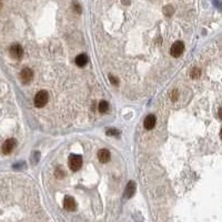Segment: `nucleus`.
<instances>
[{"label":"nucleus","mask_w":222,"mask_h":222,"mask_svg":"<svg viewBox=\"0 0 222 222\" xmlns=\"http://www.w3.org/2000/svg\"><path fill=\"white\" fill-rule=\"evenodd\" d=\"M48 100H49L48 92L45 91V90H41V91H39L36 94L33 102H35V106L37 107V108H42V107H45L48 103Z\"/></svg>","instance_id":"nucleus-1"},{"label":"nucleus","mask_w":222,"mask_h":222,"mask_svg":"<svg viewBox=\"0 0 222 222\" xmlns=\"http://www.w3.org/2000/svg\"><path fill=\"white\" fill-rule=\"evenodd\" d=\"M82 166V158L79 154H71L69 157V168L72 171H78Z\"/></svg>","instance_id":"nucleus-2"},{"label":"nucleus","mask_w":222,"mask_h":222,"mask_svg":"<svg viewBox=\"0 0 222 222\" xmlns=\"http://www.w3.org/2000/svg\"><path fill=\"white\" fill-rule=\"evenodd\" d=\"M9 55L11 56V58H14L16 60L21 59L23 56V49L22 47L20 46L19 43H14L11 45L9 48Z\"/></svg>","instance_id":"nucleus-3"},{"label":"nucleus","mask_w":222,"mask_h":222,"mask_svg":"<svg viewBox=\"0 0 222 222\" xmlns=\"http://www.w3.org/2000/svg\"><path fill=\"white\" fill-rule=\"evenodd\" d=\"M185 51V43L182 41H176L173 45L171 46V49H170V55L174 58H178L180 57Z\"/></svg>","instance_id":"nucleus-4"},{"label":"nucleus","mask_w":222,"mask_h":222,"mask_svg":"<svg viewBox=\"0 0 222 222\" xmlns=\"http://www.w3.org/2000/svg\"><path fill=\"white\" fill-rule=\"evenodd\" d=\"M16 144H17L16 139H14V138L7 139L5 142H4V144H2V148H1V149H2V152H4V154H9V153L14 149Z\"/></svg>","instance_id":"nucleus-5"},{"label":"nucleus","mask_w":222,"mask_h":222,"mask_svg":"<svg viewBox=\"0 0 222 222\" xmlns=\"http://www.w3.org/2000/svg\"><path fill=\"white\" fill-rule=\"evenodd\" d=\"M20 78H21L23 83L30 82L33 78V71L30 68H23L20 72Z\"/></svg>","instance_id":"nucleus-6"},{"label":"nucleus","mask_w":222,"mask_h":222,"mask_svg":"<svg viewBox=\"0 0 222 222\" xmlns=\"http://www.w3.org/2000/svg\"><path fill=\"white\" fill-rule=\"evenodd\" d=\"M63 208L67 210V211H74L77 209V203L72 197L70 195H67L63 200Z\"/></svg>","instance_id":"nucleus-7"},{"label":"nucleus","mask_w":222,"mask_h":222,"mask_svg":"<svg viewBox=\"0 0 222 222\" xmlns=\"http://www.w3.org/2000/svg\"><path fill=\"white\" fill-rule=\"evenodd\" d=\"M110 158H111V154H110V151H109L108 149H101V150L98 151V159H99V161L101 162V163L108 162L110 160Z\"/></svg>","instance_id":"nucleus-8"},{"label":"nucleus","mask_w":222,"mask_h":222,"mask_svg":"<svg viewBox=\"0 0 222 222\" xmlns=\"http://www.w3.org/2000/svg\"><path fill=\"white\" fill-rule=\"evenodd\" d=\"M156 122H157L156 117L153 116V115H149V116H147L146 117V119H144V122H143L144 128H146L147 130L153 129L154 125H156Z\"/></svg>","instance_id":"nucleus-9"},{"label":"nucleus","mask_w":222,"mask_h":222,"mask_svg":"<svg viewBox=\"0 0 222 222\" xmlns=\"http://www.w3.org/2000/svg\"><path fill=\"white\" fill-rule=\"evenodd\" d=\"M134 192H136V183H134L133 181H130L129 183L127 185V187H125V198H128V199H130V198L134 194Z\"/></svg>","instance_id":"nucleus-10"},{"label":"nucleus","mask_w":222,"mask_h":222,"mask_svg":"<svg viewBox=\"0 0 222 222\" xmlns=\"http://www.w3.org/2000/svg\"><path fill=\"white\" fill-rule=\"evenodd\" d=\"M88 56L86 53H80L76 57V65L78 67H84V66L88 63Z\"/></svg>","instance_id":"nucleus-11"},{"label":"nucleus","mask_w":222,"mask_h":222,"mask_svg":"<svg viewBox=\"0 0 222 222\" xmlns=\"http://www.w3.org/2000/svg\"><path fill=\"white\" fill-rule=\"evenodd\" d=\"M98 110L100 111L101 113H106L107 111L109 110V103L107 101H105V100L100 101L99 102V106H98Z\"/></svg>","instance_id":"nucleus-12"},{"label":"nucleus","mask_w":222,"mask_h":222,"mask_svg":"<svg viewBox=\"0 0 222 222\" xmlns=\"http://www.w3.org/2000/svg\"><path fill=\"white\" fill-rule=\"evenodd\" d=\"M200 76H201V70H200L199 68H193L192 71H191V78L197 79V78H199Z\"/></svg>","instance_id":"nucleus-13"},{"label":"nucleus","mask_w":222,"mask_h":222,"mask_svg":"<svg viewBox=\"0 0 222 222\" xmlns=\"http://www.w3.org/2000/svg\"><path fill=\"white\" fill-rule=\"evenodd\" d=\"M178 96H179V92H178V89H174V90L172 91V93H171V99H172V101H176L177 99H178Z\"/></svg>","instance_id":"nucleus-14"},{"label":"nucleus","mask_w":222,"mask_h":222,"mask_svg":"<svg viewBox=\"0 0 222 222\" xmlns=\"http://www.w3.org/2000/svg\"><path fill=\"white\" fill-rule=\"evenodd\" d=\"M107 133L109 134V136H119V131L118 130H115V129H108L107 130Z\"/></svg>","instance_id":"nucleus-15"},{"label":"nucleus","mask_w":222,"mask_h":222,"mask_svg":"<svg viewBox=\"0 0 222 222\" xmlns=\"http://www.w3.org/2000/svg\"><path fill=\"white\" fill-rule=\"evenodd\" d=\"M109 78H110L111 82L113 83V84H118V81H117V80H118V79H117V78H113V77H112V76H109Z\"/></svg>","instance_id":"nucleus-16"},{"label":"nucleus","mask_w":222,"mask_h":222,"mask_svg":"<svg viewBox=\"0 0 222 222\" xmlns=\"http://www.w3.org/2000/svg\"><path fill=\"white\" fill-rule=\"evenodd\" d=\"M218 116H219V118L222 120V107L219 109V111H218Z\"/></svg>","instance_id":"nucleus-17"},{"label":"nucleus","mask_w":222,"mask_h":222,"mask_svg":"<svg viewBox=\"0 0 222 222\" xmlns=\"http://www.w3.org/2000/svg\"><path fill=\"white\" fill-rule=\"evenodd\" d=\"M220 137H221V139H222V129H221V131H220Z\"/></svg>","instance_id":"nucleus-18"}]
</instances>
